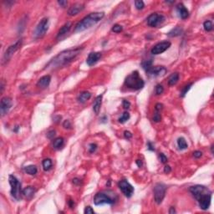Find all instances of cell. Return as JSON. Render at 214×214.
<instances>
[{"label":"cell","mask_w":214,"mask_h":214,"mask_svg":"<svg viewBox=\"0 0 214 214\" xmlns=\"http://www.w3.org/2000/svg\"><path fill=\"white\" fill-rule=\"evenodd\" d=\"M83 50V47H76L75 49H69L60 52L54 56L50 61L45 65L44 69L47 70H56L68 65L73 60L76 59L78 55Z\"/></svg>","instance_id":"obj_1"},{"label":"cell","mask_w":214,"mask_h":214,"mask_svg":"<svg viewBox=\"0 0 214 214\" xmlns=\"http://www.w3.org/2000/svg\"><path fill=\"white\" fill-rule=\"evenodd\" d=\"M105 16V13L103 12H95L91 13L89 15L85 17L81 21H79L75 27V32H82L90 29L98 22H100Z\"/></svg>","instance_id":"obj_2"},{"label":"cell","mask_w":214,"mask_h":214,"mask_svg":"<svg viewBox=\"0 0 214 214\" xmlns=\"http://www.w3.org/2000/svg\"><path fill=\"white\" fill-rule=\"evenodd\" d=\"M118 200V196L112 191H103L97 192L94 197V205L100 206L103 204L113 205Z\"/></svg>","instance_id":"obj_3"},{"label":"cell","mask_w":214,"mask_h":214,"mask_svg":"<svg viewBox=\"0 0 214 214\" xmlns=\"http://www.w3.org/2000/svg\"><path fill=\"white\" fill-rule=\"evenodd\" d=\"M125 86L127 88L133 90H141L144 86L145 82L144 80L140 77L139 72L134 71L130 75H127V77L125 79Z\"/></svg>","instance_id":"obj_4"},{"label":"cell","mask_w":214,"mask_h":214,"mask_svg":"<svg viewBox=\"0 0 214 214\" xmlns=\"http://www.w3.org/2000/svg\"><path fill=\"white\" fill-rule=\"evenodd\" d=\"M9 181L11 187L10 193L11 196L15 198L16 200H19L21 197V194H23V190L21 188V183L18 180L17 177H15L13 175H9Z\"/></svg>","instance_id":"obj_5"},{"label":"cell","mask_w":214,"mask_h":214,"mask_svg":"<svg viewBox=\"0 0 214 214\" xmlns=\"http://www.w3.org/2000/svg\"><path fill=\"white\" fill-rule=\"evenodd\" d=\"M22 43H23V39H18L15 43H14L13 44H11L9 46V48L6 50L5 53L3 54V60H2V64L3 65L7 64L9 60H11V58L13 57V55L21 48Z\"/></svg>","instance_id":"obj_6"},{"label":"cell","mask_w":214,"mask_h":214,"mask_svg":"<svg viewBox=\"0 0 214 214\" xmlns=\"http://www.w3.org/2000/svg\"><path fill=\"white\" fill-rule=\"evenodd\" d=\"M49 29V18H43L38 24V25L34 31V37L35 39H41L45 35L47 30Z\"/></svg>","instance_id":"obj_7"},{"label":"cell","mask_w":214,"mask_h":214,"mask_svg":"<svg viewBox=\"0 0 214 214\" xmlns=\"http://www.w3.org/2000/svg\"><path fill=\"white\" fill-rule=\"evenodd\" d=\"M154 200L157 204H161L162 202L163 199L166 196V187L163 183H156L155 185L154 189Z\"/></svg>","instance_id":"obj_8"},{"label":"cell","mask_w":214,"mask_h":214,"mask_svg":"<svg viewBox=\"0 0 214 214\" xmlns=\"http://www.w3.org/2000/svg\"><path fill=\"white\" fill-rule=\"evenodd\" d=\"M164 21H165L164 15L158 14V13L151 14L147 18V24L151 28H157L158 26L161 25Z\"/></svg>","instance_id":"obj_9"},{"label":"cell","mask_w":214,"mask_h":214,"mask_svg":"<svg viewBox=\"0 0 214 214\" xmlns=\"http://www.w3.org/2000/svg\"><path fill=\"white\" fill-rule=\"evenodd\" d=\"M190 192L192 193V195L194 197L195 199L198 200L200 197L205 194L207 193H212L211 191L207 188H206L204 186H201V185H195V186H192L189 189Z\"/></svg>","instance_id":"obj_10"},{"label":"cell","mask_w":214,"mask_h":214,"mask_svg":"<svg viewBox=\"0 0 214 214\" xmlns=\"http://www.w3.org/2000/svg\"><path fill=\"white\" fill-rule=\"evenodd\" d=\"M118 187L126 197H130L134 193V188L127 180L120 181L118 183Z\"/></svg>","instance_id":"obj_11"},{"label":"cell","mask_w":214,"mask_h":214,"mask_svg":"<svg viewBox=\"0 0 214 214\" xmlns=\"http://www.w3.org/2000/svg\"><path fill=\"white\" fill-rule=\"evenodd\" d=\"M12 99L10 97H3L1 99L0 101V113H1V116H3L5 115H7L9 113V110L12 107Z\"/></svg>","instance_id":"obj_12"},{"label":"cell","mask_w":214,"mask_h":214,"mask_svg":"<svg viewBox=\"0 0 214 214\" xmlns=\"http://www.w3.org/2000/svg\"><path fill=\"white\" fill-rule=\"evenodd\" d=\"M171 43L169 41H163L161 43H158L157 44H156L154 47L151 49V53L153 54V55H158V54H162L163 52H165L166 50H167L170 47H171Z\"/></svg>","instance_id":"obj_13"},{"label":"cell","mask_w":214,"mask_h":214,"mask_svg":"<svg viewBox=\"0 0 214 214\" xmlns=\"http://www.w3.org/2000/svg\"><path fill=\"white\" fill-rule=\"evenodd\" d=\"M146 73L151 76H163L166 73V69L164 66H151L146 70Z\"/></svg>","instance_id":"obj_14"},{"label":"cell","mask_w":214,"mask_h":214,"mask_svg":"<svg viewBox=\"0 0 214 214\" xmlns=\"http://www.w3.org/2000/svg\"><path fill=\"white\" fill-rule=\"evenodd\" d=\"M211 200H212V193H207V194L202 196L197 200L200 208L202 210L208 209L211 204Z\"/></svg>","instance_id":"obj_15"},{"label":"cell","mask_w":214,"mask_h":214,"mask_svg":"<svg viewBox=\"0 0 214 214\" xmlns=\"http://www.w3.org/2000/svg\"><path fill=\"white\" fill-rule=\"evenodd\" d=\"M85 9V4L80 3H76L72 4L68 10V15L69 16H75L79 14L80 12H82Z\"/></svg>","instance_id":"obj_16"},{"label":"cell","mask_w":214,"mask_h":214,"mask_svg":"<svg viewBox=\"0 0 214 214\" xmlns=\"http://www.w3.org/2000/svg\"><path fill=\"white\" fill-rule=\"evenodd\" d=\"M101 58V53L100 52H91L89 54L87 59H86V63L89 66H92L95 65L100 59Z\"/></svg>","instance_id":"obj_17"},{"label":"cell","mask_w":214,"mask_h":214,"mask_svg":"<svg viewBox=\"0 0 214 214\" xmlns=\"http://www.w3.org/2000/svg\"><path fill=\"white\" fill-rule=\"evenodd\" d=\"M71 27H72V24H71L70 22L65 23L64 25L60 28V29L59 30L58 34H57V36H56V39H57L58 40H61V39H62L69 32Z\"/></svg>","instance_id":"obj_18"},{"label":"cell","mask_w":214,"mask_h":214,"mask_svg":"<svg viewBox=\"0 0 214 214\" xmlns=\"http://www.w3.org/2000/svg\"><path fill=\"white\" fill-rule=\"evenodd\" d=\"M50 81H51V76L47 75H44L43 77H41L37 82L36 86H38L39 88H41V89H44V88H47L48 86H50Z\"/></svg>","instance_id":"obj_19"},{"label":"cell","mask_w":214,"mask_h":214,"mask_svg":"<svg viewBox=\"0 0 214 214\" xmlns=\"http://www.w3.org/2000/svg\"><path fill=\"white\" fill-rule=\"evenodd\" d=\"M177 10L179 14V16L182 19H186L189 16V11L188 9H187L182 3H179L177 6Z\"/></svg>","instance_id":"obj_20"},{"label":"cell","mask_w":214,"mask_h":214,"mask_svg":"<svg viewBox=\"0 0 214 214\" xmlns=\"http://www.w3.org/2000/svg\"><path fill=\"white\" fill-rule=\"evenodd\" d=\"M102 98L103 95L101 94V95H98L94 100V102L93 104V111L96 115H98L101 111V104H102Z\"/></svg>","instance_id":"obj_21"},{"label":"cell","mask_w":214,"mask_h":214,"mask_svg":"<svg viewBox=\"0 0 214 214\" xmlns=\"http://www.w3.org/2000/svg\"><path fill=\"white\" fill-rule=\"evenodd\" d=\"M91 97V94L88 91H83L81 92L80 94H79L78 96V101L79 103H81V104H84L86 103L87 101H89Z\"/></svg>","instance_id":"obj_22"},{"label":"cell","mask_w":214,"mask_h":214,"mask_svg":"<svg viewBox=\"0 0 214 214\" xmlns=\"http://www.w3.org/2000/svg\"><path fill=\"white\" fill-rule=\"evenodd\" d=\"M179 80V74L178 73H173L170 75L168 79V85L170 86H175Z\"/></svg>","instance_id":"obj_23"},{"label":"cell","mask_w":214,"mask_h":214,"mask_svg":"<svg viewBox=\"0 0 214 214\" xmlns=\"http://www.w3.org/2000/svg\"><path fill=\"white\" fill-rule=\"evenodd\" d=\"M183 33V29L181 27H176L174 29H172L171 31L167 34L169 37H177V36H180Z\"/></svg>","instance_id":"obj_24"},{"label":"cell","mask_w":214,"mask_h":214,"mask_svg":"<svg viewBox=\"0 0 214 214\" xmlns=\"http://www.w3.org/2000/svg\"><path fill=\"white\" fill-rule=\"evenodd\" d=\"M35 190L33 187H27L23 190V195L27 198H30L34 196Z\"/></svg>","instance_id":"obj_25"},{"label":"cell","mask_w":214,"mask_h":214,"mask_svg":"<svg viewBox=\"0 0 214 214\" xmlns=\"http://www.w3.org/2000/svg\"><path fill=\"white\" fill-rule=\"evenodd\" d=\"M24 171H25L27 174L34 176V175H36V173L38 171V169H37V167L35 166H34V165H29V166H27L24 167Z\"/></svg>","instance_id":"obj_26"},{"label":"cell","mask_w":214,"mask_h":214,"mask_svg":"<svg viewBox=\"0 0 214 214\" xmlns=\"http://www.w3.org/2000/svg\"><path fill=\"white\" fill-rule=\"evenodd\" d=\"M63 146H64V139L62 137H58L54 140L53 147L54 149H60Z\"/></svg>","instance_id":"obj_27"},{"label":"cell","mask_w":214,"mask_h":214,"mask_svg":"<svg viewBox=\"0 0 214 214\" xmlns=\"http://www.w3.org/2000/svg\"><path fill=\"white\" fill-rule=\"evenodd\" d=\"M177 146H178L180 150H186L188 147L186 140L183 137H179L177 139Z\"/></svg>","instance_id":"obj_28"},{"label":"cell","mask_w":214,"mask_h":214,"mask_svg":"<svg viewBox=\"0 0 214 214\" xmlns=\"http://www.w3.org/2000/svg\"><path fill=\"white\" fill-rule=\"evenodd\" d=\"M42 165H43V168L44 171H49L51 169L52 167V161L49 158L44 159L42 162Z\"/></svg>","instance_id":"obj_29"},{"label":"cell","mask_w":214,"mask_h":214,"mask_svg":"<svg viewBox=\"0 0 214 214\" xmlns=\"http://www.w3.org/2000/svg\"><path fill=\"white\" fill-rule=\"evenodd\" d=\"M203 27H204V29H205L206 31H207V32L212 31L213 29V23H212V21H210V20H207V21H205L204 24H203Z\"/></svg>","instance_id":"obj_30"},{"label":"cell","mask_w":214,"mask_h":214,"mask_svg":"<svg viewBox=\"0 0 214 214\" xmlns=\"http://www.w3.org/2000/svg\"><path fill=\"white\" fill-rule=\"evenodd\" d=\"M129 119H130V114L128 112H124L122 114V115L119 118V122L121 123V124H123V123L126 122Z\"/></svg>","instance_id":"obj_31"},{"label":"cell","mask_w":214,"mask_h":214,"mask_svg":"<svg viewBox=\"0 0 214 214\" xmlns=\"http://www.w3.org/2000/svg\"><path fill=\"white\" fill-rule=\"evenodd\" d=\"M192 86V84L191 83V84H188V85H187V86H185L183 88H182V90H181V97H184L186 94H188V92L189 90H190V89H191V87Z\"/></svg>","instance_id":"obj_32"},{"label":"cell","mask_w":214,"mask_h":214,"mask_svg":"<svg viewBox=\"0 0 214 214\" xmlns=\"http://www.w3.org/2000/svg\"><path fill=\"white\" fill-rule=\"evenodd\" d=\"M135 6L138 10H141V9H144L145 3L142 0H137V1H135Z\"/></svg>","instance_id":"obj_33"},{"label":"cell","mask_w":214,"mask_h":214,"mask_svg":"<svg viewBox=\"0 0 214 214\" xmlns=\"http://www.w3.org/2000/svg\"><path fill=\"white\" fill-rule=\"evenodd\" d=\"M141 65H142L143 69H144L145 70H146V69H148L150 67L152 66V61H151V60H146V61H144V62H142Z\"/></svg>","instance_id":"obj_34"},{"label":"cell","mask_w":214,"mask_h":214,"mask_svg":"<svg viewBox=\"0 0 214 214\" xmlns=\"http://www.w3.org/2000/svg\"><path fill=\"white\" fill-rule=\"evenodd\" d=\"M111 30L114 33L118 34V33H120V32L123 30V28H122V26L120 25V24H115V25L112 27Z\"/></svg>","instance_id":"obj_35"},{"label":"cell","mask_w":214,"mask_h":214,"mask_svg":"<svg viewBox=\"0 0 214 214\" xmlns=\"http://www.w3.org/2000/svg\"><path fill=\"white\" fill-rule=\"evenodd\" d=\"M164 92V88L162 85H157L156 87V94L157 95H160Z\"/></svg>","instance_id":"obj_36"},{"label":"cell","mask_w":214,"mask_h":214,"mask_svg":"<svg viewBox=\"0 0 214 214\" xmlns=\"http://www.w3.org/2000/svg\"><path fill=\"white\" fill-rule=\"evenodd\" d=\"M162 120V116H161V114L159 111H156V113L153 115V120L155 122H160Z\"/></svg>","instance_id":"obj_37"},{"label":"cell","mask_w":214,"mask_h":214,"mask_svg":"<svg viewBox=\"0 0 214 214\" xmlns=\"http://www.w3.org/2000/svg\"><path fill=\"white\" fill-rule=\"evenodd\" d=\"M97 145L95 144V143H91V144H90V146H89V151H90V153H94L95 152V151L97 150Z\"/></svg>","instance_id":"obj_38"},{"label":"cell","mask_w":214,"mask_h":214,"mask_svg":"<svg viewBox=\"0 0 214 214\" xmlns=\"http://www.w3.org/2000/svg\"><path fill=\"white\" fill-rule=\"evenodd\" d=\"M55 135H56V131L54 130H50L48 133H47V135H46V137L48 139H54V137H55Z\"/></svg>","instance_id":"obj_39"},{"label":"cell","mask_w":214,"mask_h":214,"mask_svg":"<svg viewBox=\"0 0 214 214\" xmlns=\"http://www.w3.org/2000/svg\"><path fill=\"white\" fill-rule=\"evenodd\" d=\"M84 213H85V214H93L94 213V211L91 207L88 206V207H86V208H85Z\"/></svg>","instance_id":"obj_40"},{"label":"cell","mask_w":214,"mask_h":214,"mask_svg":"<svg viewBox=\"0 0 214 214\" xmlns=\"http://www.w3.org/2000/svg\"><path fill=\"white\" fill-rule=\"evenodd\" d=\"M63 126L65 129H70L71 128V123L69 120H65L63 123Z\"/></svg>","instance_id":"obj_41"},{"label":"cell","mask_w":214,"mask_h":214,"mask_svg":"<svg viewBox=\"0 0 214 214\" xmlns=\"http://www.w3.org/2000/svg\"><path fill=\"white\" fill-rule=\"evenodd\" d=\"M159 157H160V160L162 163H166L167 162V157L163 154V153H160L159 155Z\"/></svg>","instance_id":"obj_42"},{"label":"cell","mask_w":214,"mask_h":214,"mask_svg":"<svg viewBox=\"0 0 214 214\" xmlns=\"http://www.w3.org/2000/svg\"><path fill=\"white\" fill-rule=\"evenodd\" d=\"M122 105H123L124 109H126V110H128L129 108H130V103L128 101H126V100H124V101H123Z\"/></svg>","instance_id":"obj_43"},{"label":"cell","mask_w":214,"mask_h":214,"mask_svg":"<svg viewBox=\"0 0 214 214\" xmlns=\"http://www.w3.org/2000/svg\"><path fill=\"white\" fill-rule=\"evenodd\" d=\"M162 107H163L162 104H161V103H157V104L156 105V106H155V110H156V111L160 112L162 110Z\"/></svg>","instance_id":"obj_44"},{"label":"cell","mask_w":214,"mask_h":214,"mask_svg":"<svg viewBox=\"0 0 214 214\" xmlns=\"http://www.w3.org/2000/svg\"><path fill=\"white\" fill-rule=\"evenodd\" d=\"M58 3L60 4L62 8H65L67 6V4H68V2L67 1H64V0H60V1H58Z\"/></svg>","instance_id":"obj_45"},{"label":"cell","mask_w":214,"mask_h":214,"mask_svg":"<svg viewBox=\"0 0 214 214\" xmlns=\"http://www.w3.org/2000/svg\"><path fill=\"white\" fill-rule=\"evenodd\" d=\"M202 156V151H196L193 152V156H194L195 158H200Z\"/></svg>","instance_id":"obj_46"},{"label":"cell","mask_w":214,"mask_h":214,"mask_svg":"<svg viewBox=\"0 0 214 214\" xmlns=\"http://www.w3.org/2000/svg\"><path fill=\"white\" fill-rule=\"evenodd\" d=\"M124 137L126 139H130L132 137V134H131V132H130L128 130H126L124 132Z\"/></svg>","instance_id":"obj_47"},{"label":"cell","mask_w":214,"mask_h":214,"mask_svg":"<svg viewBox=\"0 0 214 214\" xmlns=\"http://www.w3.org/2000/svg\"><path fill=\"white\" fill-rule=\"evenodd\" d=\"M147 147H148V150H150V151H155V147L154 146L152 145L151 142H148V143H147Z\"/></svg>","instance_id":"obj_48"},{"label":"cell","mask_w":214,"mask_h":214,"mask_svg":"<svg viewBox=\"0 0 214 214\" xmlns=\"http://www.w3.org/2000/svg\"><path fill=\"white\" fill-rule=\"evenodd\" d=\"M171 171V166H166L165 167H164V172L165 173H166V174H168V173H170Z\"/></svg>","instance_id":"obj_49"},{"label":"cell","mask_w":214,"mask_h":214,"mask_svg":"<svg viewBox=\"0 0 214 214\" xmlns=\"http://www.w3.org/2000/svg\"><path fill=\"white\" fill-rule=\"evenodd\" d=\"M73 183L75 185H79L81 183V180H79L78 178H75V179H73Z\"/></svg>","instance_id":"obj_50"},{"label":"cell","mask_w":214,"mask_h":214,"mask_svg":"<svg viewBox=\"0 0 214 214\" xmlns=\"http://www.w3.org/2000/svg\"><path fill=\"white\" fill-rule=\"evenodd\" d=\"M69 206L70 208H74V207H75V202H74V201L69 200Z\"/></svg>","instance_id":"obj_51"},{"label":"cell","mask_w":214,"mask_h":214,"mask_svg":"<svg viewBox=\"0 0 214 214\" xmlns=\"http://www.w3.org/2000/svg\"><path fill=\"white\" fill-rule=\"evenodd\" d=\"M177 212H176V210H175V208L173 207H170V210H169V213L170 214H174L176 213Z\"/></svg>","instance_id":"obj_52"},{"label":"cell","mask_w":214,"mask_h":214,"mask_svg":"<svg viewBox=\"0 0 214 214\" xmlns=\"http://www.w3.org/2000/svg\"><path fill=\"white\" fill-rule=\"evenodd\" d=\"M137 166H139V167H141L142 166V162L141 161V160H137Z\"/></svg>","instance_id":"obj_53"},{"label":"cell","mask_w":214,"mask_h":214,"mask_svg":"<svg viewBox=\"0 0 214 214\" xmlns=\"http://www.w3.org/2000/svg\"><path fill=\"white\" fill-rule=\"evenodd\" d=\"M3 90H4V85H3V81H1V93H3Z\"/></svg>","instance_id":"obj_54"},{"label":"cell","mask_w":214,"mask_h":214,"mask_svg":"<svg viewBox=\"0 0 214 214\" xmlns=\"http://www.w3.org/2000/svg\"><path fill=\"white\" fill-rule=\"evenodd\" d=\"M18 129H19V126H16L15 129H14V131H15V132H18Z\"/></svg>","instance_id":"obj_55"}]
</instances>
